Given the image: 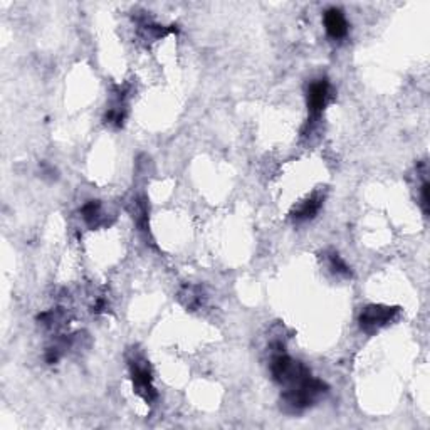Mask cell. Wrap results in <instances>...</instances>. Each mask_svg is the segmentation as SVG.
I'll return each mask as SVG.
<instances>
[{
  "label": "cell",
  "mask_w": 430,
  "mask_h": 430,
  "mask_svg": "<svg viewBox=\"0 0 430 430\" xmlns=\"http://www.w3.org/2000/svg\"><path fill=\"white\" fill-rule=\"evenodd\" d=\"M328 266L334 274H340V276H345V277L352 276V272H350V268L346 266V262L340 257V254L338 252H330L328 254Z\"/></svg>",
  "instance_id": "cell-10"
},
{
  "label": "cell",
  "mask_w": 430,
  "mask_h": 430,
  "mask_svg": "<svg viewBox=\"0 0 430 430\" xmlns=\"http://www.w3.org/2000/svg\"><path fill=\"white\" fill-rule=\"evenodd\" d=\"M131 368L133 388L144 402H153L157 398V390L153 387V376H151L150 367L143 358H135L129 363Z\"/></svg>",
  "instance_id": "cell-4"
},
{
  "label": "cell",
  "mask_w": 430,
  "mask_h": 430,
  "mask_svg": "<svg viewBox=\"0 0 430 430\" xmlns=\"http://www.w3.org/2000/svg\"><path fill=\"white\" fill-rule=\"evenodd\" d=\"M321 205L323 197L319 195V193H314V195H311L310 199L304 200L303 204L292 212V220H294V222H306V220L313 219V217L319 212Z\"/></svg>",
  "instance_id": "cell-7"
},
{
  "label": "cell",
  "mask_w": 430,
  "mask_h": 430,
  "mask_svg": "<svg viewBox=\"0 0 430 430\" xmlns=\"http://www.w3.org/2000/svg\"><path fill=\"white\" fill-rule=\"evenodd\" d=\"M420 205H422V211L424 214H429V182L425 180L424 184L420 186Z\"/></svg>",
  "instance_id": "cell-11"
},
{
  "label": "cell",
  "mask_w": 430,
  "mask_h": 430,
  "mask_svg": "<svg viewBox=\"0 0 430 430\" xmlns=\"http://www.w3.org/2000/svg\"><path fill=\"white\" fill-rule=\"evenodd\" d=\"M325 28L326 32L333 39H343L348 34V22H346L345 14L336 7H331L325 12Z\"/></svg>",
  "instance_id": "cell-6"
},
{
  "label": "cell",
  "mask_w": 430,
  "mask_h": 430,
  "mask_svg": "<svg viewBox=\"0 0 430 430\" xmlns=\"http://www.w3.org/2000/svg\"><path fill=\"white\" fill-rule=\"evenodd\" d=\"M180 301L189 310H197V308H200L204 304V291L197 286H185L180 291Z\"/></svg>",
  "instance_id": "cell-9"
},
{
  "label": "cell",
  "mask_w": 430,
  "mask_h": 430,
  "mask_svg": "<svg viewBox=\"0 0 430 430\" xmlns=\"http://www.w3.org/2000/svg\"><path fill=\"white\" fill-rule=\"evenodd\" d=\"M271 373L274 382H277L279 385H292V383L299 382V380L306 378L311 373L299 361H294L289 358L284 353H277L271 361Z\"/></svg>",
  "instance_id": "cell-2"
},
{
  "label": "cell",
  "mask_w": 430,
  "mask_h": 430,
  "mask_svg": "<svg viewBox=\"0 0 430 430\" xmlns=\"http://www.w3.org/2000/svg\"><path fill=\"white\" fill-rule=\"evenodd\" d=\"M326 391H328V385L323 380L310 375L289 385L283 394L281 402H283L286 412L301 413L306 409H310V407H313Z\"/></svg>",
  "instance_id": "cell-1"
},
{
  "label": "cell",
  "mask_w": 430,
  "mask_h": 430,
  "mask_svg": "<svg viewBox=\"0 0 430 430\" xmlns=\"http://www.w3.org/2000/svg\"><path fill=\"white\" fill-rule=\"evenodd\" d=\"M81 214H83V219H85V222L89 227H98V226H101V224H105V215H103V208H101L100 202H96V200L87 202L85 207H83Z\"/></svg>",
  "instance_id": "cell-8"
},
{
  "label": "cell",
  "mask_w": 430,
  "mask_h": 430,
  "mask_svg": "<svg viewBox=\"0 0 430 430\" xmlns=\"http://www.w3.org/2000/svg\"><path fill=\"white\" fill-rule=\"evenodd\" d=\"M331 96V86L328 79H318L308 89V109H310V116L318 118L326 108Z\"/></svg>",
  "instance_id": "cell-5"
},
{
  "label": "cell",
  "mask_w": 430,
  "mask_h": 430,
  "mask_svg": "<svg viewBox=\"0 0 430 430\" xmlns=\"http://www.w3.org/2000/svg\"><path fill=\"white\" fill-rule=\"evenodd\" d=\"M400 313V308L397 306H383V304H370L365 308L360 314V328L365 333H375V331L385 328L390 325Z\"/></svg>",
  "instance_id": "cell-3"
}]
</instances>
